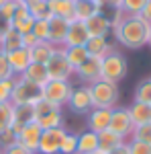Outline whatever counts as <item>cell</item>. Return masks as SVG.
<instances>
[{"instance_id": "obj_1", "label": "cell", "mask_w": 151, "mask_h": 154, "mask_svg": "<svg viewBox=\"0 0 151 154\" xmlns=\"http://www.w3.org/2000/svg\"><path fill=\"white\" fill-rule=\"evenodd\" d=\"M151 25L143 21L139 14H125L123 21L112 29L115 41L127 49H141L147 45Z\"/></svg>"}, {"instance_id": "obj_2", "label": "cell", "mask_w": 151, "mask_h": 154, "mask_svg": "<svg viewBox=\"0 0 151 154\" xmlns=\"http://www.w3.org/2000/svg\"><path fill=\"white\" fill-rule=\"evenodd\" d=\"M129 72V62L127 58L118 51V49H110L102 58V66H100V80H106V82H115L118 84L121 80L127 78Z\"/></svg>"}, {"instance_id": "obj_3", "label": "cell", "mask_w": 151, "mask_h": 154, "mask_svg": "<svg viewBox=\"0 0 151 154\" xmlns=\"http://www.w3.org/2000/svg\"><path fill=\"white\" fill-rule=\"evenodd\" d=\"M90 95H92L94 109H115V107H118L121 91H118V84L115 82L96 80V82L90 84Z\"/></svg>"}, {"instance_id": "obj_4", "label": "cell", "mask_w": 151, "mask_h": 154, "mask_svg": "<svg viewBox=\"0 0 151 154\" xmlns=\"http://www.w3.org/2000/svg\"><path fill=\"white\" fill-rule=\"evenodd\" d=\"M35 121L41 130H53V128H65V109L55 107L39 99L35 105Z\"/></svg>"}, {"instance_id": "obj_5", "label": "cell", "mask_w": 151, "mask_h": 154, "mask_svg": "<svg viewBox=\"0 0 151 154\" xmlns=\"http://www.w3.org/2000/svg\"><path fill=\"white\" fill-rule=\"evenodd\" d=\"M71 91H74V82L71 80H49L45 86H41V99L55 107L65 109Z\"/></svg>"}, {"instance_id": "obj_6", "label": "cell", "mask_w": 151, "mask_h": 154, "mask_svg": "<svg viewBox=\"0 0 151 154\" xmlns=\"http://www.w3.org/2000/svg\"><path fill=\"white\" fill-rule=\"evenodd\" d=\"M45 68H47L49 80H71L74 78V68L70 66V62L65 58V49L63 48H55L51 58L47 60Z\"/></svg>"}, {"instance_id": "obj_7", "label": "cell", "mask_w": 151, "mask_h": 154, "mask_svg": "<svg viewBox=\"0 0 151 154\" xmlns=\"http://www.w3.org/2000/svg\"><path fill=\"white\" fill-rule=\"evenodd\" d=\"M65 109L76 113V115H86L88 111H92L94 107H92V95H90V84H74V91H71Z\"/></svg>"}, {"instance_id": "obj_8", "label": "cell", "mask_w": 151, "mask_h": 154, "mask_svg": "<svg viewBox=\"0 0 151 154\" xmlns=\"http://www.w3.org/2000/svg\"><path fill=\"white\" fill-rule=\"evenodd\" d=\"M39 99H41V88L27 82L21 76L14 78V91H12V99H10L12 105H35Z\"/></svg>"}, {"instance_id": "obj_9", "label": "cell", "mask_w": 151, "mask_h": 154, "mask_svg": "<svg viewBox=\"0 0 151 154\" xmlns=\"http://www.w3.org/2000/svg\"><path fill=\"white\" fill-rule=\"evenodd\" d=\"M108 130L115 131L116 136L123 138L125 142L131 140V136H133V131H135V125H133V121H131V115H129L127 107H115V109H112Z\"/></svg>"}, {"instance_id": "obj_10", "label": "cell", "mask_w": 151, "mask_h": 154, "mask_svg": "<svg viewBox=\"0 0 151 154\" xmlns=\"http://www.w3.org/2000/svg\"><path fill=\"white\" fill-rule=\"evenodd\" d=\"M68 128H53V130H43L37 154H59V144L63 140V134Z\"/></svg>"}, {"instance_id": "obj_11", "label": "cell", "mask_w": 151, "mask_h": 154, "mask_svg": "<svg viewBox=\"0 0 151 154\" xmlns=\"http://www.w3.org/2000/svg\"><path fill=\"white\" fill-rule=\"evenodd\" d=\"M100 66H102V60L88 56L80 68L74 70V78L80 84H92L96 80H100Z\"/></svg>"}, {"instance_id": "obj_12", "label": "cell", "mask_w": 151, "mask_h": 154, "mask_svg": "<svg viewBox=\"0 0 151 154\" xmlns=\"http://www.w3.org/2000/svg\"><path fill=\"white\" fill-rule=\"evenodd\" d=\"M110 115H112V109H92V111H88L86 113V130L94 131V134L108 130Z\"/></svg>"}, {"instance_id": "obj_13", "label": "cell", "mask_w": 151, "mask_h": 154, "mask_svg": "<svg viewBox=\"0 0 151 154\" xmlns=\"http://www.w3.org/2000/svg\"><path fill=\"white\" fill-rule=\"evenodd\" d=\"M41 134H43V130L39 128V123H37V121H31V123H27L23 130L19 131V144L25 146L27 150H31L33 154H37Z\"/></svg>"}, {"instance_id": "obj_14", "label": "cell", "mask_w": 151, "mask_h": 154, "mask_svg": "<svg viewBox=\"0 0 151 154\" xmlns=\"http://www.w3.org/2000/svg\"><path fill=\"white\" fill-rule=\"evenodd\" d=\"M49 23V35H47V41L55 48H63V41H65V33H68V25L70 21L65 19H59V17H51L47 19Z\"/></svg>"}, {"instance_id": "obj_15", "label": "cell", "mask_w": 151, "mask_h": 154, "mask_svg": "<svg viewBox=\"0 0 151 154\" xmlns=\"http://www.w3.org/2000/svg\"><path fill=\"white\" fill-rule=\"evenodd\" d=\"M88 29L82 21H71L68 25V33H65V41L63 48H76V45H86L88 41Z\"/></svg>"}, {"instance_id": "obj_16", "label": "cell", "mask_w": 151, "mask_h": 154, "mask_svg": "<svg viewBox=\"0 0 151 154\" xmlns=\"http://www.w3.org/2000/svg\"><path fill=\"white\" fill-rule=\"evenodd\" d=\"M31 121H35V107L33 105H12V125H10V130L16 131V136H19V131L23 130L27 123H31Z\"/></svg>"}, {"instance_id": "obj_17", "label": "cell", "mask_w": 151, "mask_h": 154, "mask_svg": "<svg viewBox=\"0 0 151 154\" xmlns=\"http://www.w3.org/2000/svg\"><path fill=\"white\" fill-rule=\"evenodd\" d=\"M6 58H8V64H10V68H12L14 78L21 76V74L33 64V62H31V51H29L27 48L14 49V51H10V54H6Z\"/></svg>"}, {"instance_id": "obj_18", "label": "cell", "mask_w": 151, "mask_h": 154, "mask_svg": "<svg viewBox=\"0 0 151 154\" xmlns=\"http://www.w3.org/2000/svg\"><path fill=\"white\" fill-rule=\"evenodd\" d=\"M84 25H86L88 35H90V37H108L110 33H112V27H110L108 19H106L102 12H98V14L90 17L88 21H84Z\"/></svg>"}, {"instance_id": "obj_19", "label": "cell", "mask_w": 151, "mask_h": 154, "mask_svg": "<svg viewBox=\"0 0 151 154\" xmlns=\"http://www.w3.org/2000/svg\"><path fill=\"white\" fill-rule=\"evenodd\" d=\"M21 78H25L27 82H31V84H35L37 88H41V86H45V84L49 82L45 64H31V66L21 74Z\"/></svg>"}, {"instance_id": "obj_20", "label": "cell", "mask_w": 151, "mask_h": 154, "mask_svg": "<svg viewBox=\"0 0 151 154\" xmlns=\"http://www.w3.org/2000/svg\"><path fill=\"white\" fill-rule=\"evenodd\" d=\"M86 51H88V56L90 58H98L102 60L112 49V43L108 41V37H88V41H86Z\"/></svg>"}, {"instance_id": "obj_21", "label": "cell", "mask_w": 151, "mask_h": 154, "mask_svg": "<svg viewBox=\"0 0 151 154\" xmlns=\"http://www.w3.org/2000/svg\"><path fill=\"white\" fill-rule=\"evenodd\" d=\"M100 6H98V0H74V17L76 21H88L90 17L98 14Z\"/></svg>"}, {"instance_id": "obj_22", "label": "cell", "mask_w": 151, "mask_h": 154, "mask_svg": "<svg viewBox=\"0 0 151 154\" xmlns=\"http://www.w3.org/2000/svg\"><path fill=\"white\" fill-rule=\"evenodd\" d=\"M47 6L51 17H59L65 21H76L74 17V0H47Z\"/></svg>"}, {"instance_id": "obj_23", "label": "cell", "mask_w": 151, "mask_h": 154, "mask_svg": "<svg viewBox=\"0 0 151 154\" xmlns=\"http://www.w3.org/2000/svg\"><path fill=\"white\" fill-rule=\"evenodd\" d=\"M127 109H129V115H131V121H133L135 128L151 121V105H147V103H137V101H133Z\"/></svg>"}, {"instance_id": "obj_24", "label": "cell", "mask_w": 151, "mask_h": 154, "mask_svg": "<svg viewBox=\"0 0 151 154\" xmlns=\"http://www.w3.org/2000/svg\"><path fill=\"white\" fill-rule=\"evenodd\" d=\"M98 150V134L84 130L78 134V154H92Z\"/></svg>"}, {"instance_id": "obj_25", "label": "cell", "mask_w": 151, "mask_h": 154, "mask_svg": "<svg viewBox=\"0 0 151 154\" xmlns=\"http://www.w3.org/2000/svg\"><path fill=\"white\" fill-rule=\"evenodd\" d=\"M29 51H31V62L33 64H47V60L55 51V45H51L49 41H37V45H33Z\"/></svg>"}, {"instance_id": "obj_26", "label": "cell", "mask_w": 151, "mask_h": 154, "mask_svg": "<svg viewBox=\"0 0 151 154\" xmlns=\"http://www.w3.org/2000/svg\"><path fill=\"white\" fill-rule=\"evenodd\" d=\"M23 48V35L16 31V29H8L4 35H2V39H0V49L4 51V54H10V51H14V49Z\"/></svg>"}, {"instance_id": "obj_27", "label": "cell", "mask_w": 151, "mask_h": 154, "mask_svg": "<svg viewBox=\"0 0 151 154\" xmlns=\"http://www.w3.org/2000/svg\"><path fill=\"white\" fill-rule=\"evenodd\" d=\"M121 144H125L123 138H118L115 131L110 130H104L98 134V150H102V152H110V150H115L116 146H121Z\"/></svg>"}, {"instance_id": "obj_28", "label": "cell", "mask_w": 151, "mask_h": 154, "mask_svg": "<svg viewBox=\"0 0 151 154\" xmlns=\"http://www.w3.org/2000/svg\"><path fill=\"white\" fill-rule=\"evenodd\" d=\"M27 8H29V14H31L35 21L51 19V12H49V6H47V0H31V2H27Z\"/></svg>"}, {"instance_id": "obj_29", "label": "cell", "mask_w": 151, "mask_h": 154, "mask_svg": "<svg viewBox=\"0 0 151 154\" xmlns=\"http://www.w3.org/2000/svg\"><path fill=\"white\" fill-rule=\"evenodd\" d=\"M65 49V58H68V62H70V66L76 70V68H80L82 64L86 62V58H88V51H86V48L84 45H76V48H63Z\"/></svg>"}, {"instance_id": "obj_30", "label": "cell", "mask_w": 151, "mask_h": 154, "mask_svg": "<svg viewBox=\"0 0 151 154\" xmlns=\"http://www.w3.org/2000/svg\"><path fill=\"white\" fill-rule=\"evenodd\" d=\"M133 101L151 105V78H143L141 82H137L135 93H133Z\"/></svg>"}, {"instance_id": "obj_31", "label": "cell", "mask_w": 151, "mask_h": 154, "mask_svg": "<svg viewBox=\"0 0 151 154\" xmlns=\"http://www.w3.org/2000/svg\"><path fill=\"white\" fill-rule=\"evenodd\" d=\"M59 154H78V134L65 130L63 140L59 144Z\"/></svg>"}, {"instance_id": "obj_32", "label": "cell", "mask_w": 151, "mask_h": 154, "mask_svg": "<svg viewBox=\"0 0 151 154\" xmlns=\"http://www.w3.org/2000/svg\"><path fill=\"white\" fill-rule=\"evenodd\" d=\"M12 125V103H0V134Z\"/></svg>"}, {"instance_id": "obj_33", "label": "cell", "mask_w": 151, "mask_h": 154, "mask_svg": "<svg viewBox=\"0 0 151 154\" xmlns=\"http://www.w3.org/2000/svg\"><path fill=\"white\" fill-rule=\"evenodd\" d=\"M147 0H121V11L125 14H139Z\"/></svg>"}, {"instance_id": "obj_34", "label": "cell", "mask_w": 151, "mask_h": 154, "mask_svg": "<svg viewBox=\"0 0 151 154\" xmlns=\"http://www.w3.org/2000/svg\"><path fill=\"white\" fill-rule=\"evenodd\" d=\"M131 140H139V142H145V144H151V121L149 123H143V125H137Z\"/></svg>"}, {"instance_id": "obj_35", "label": "cell", "mask_w": 151, "mask_h": 154, "mask_svg": "<svg viewBox=\"0 0 151 154\" xmlns=\"http://www.w3.org/2000/svg\"><path fill=\"white\" fill-rule=\"evenodd\" d=\"M31 33H33L39 41H47V35H49V23H47V19H43V21H35Z\"/></svg>"}, {"instance_id": "obj_36", "label": "cell", "mask_w": 151, "mask_h": 154, "mask_svg": "<svg viewBox=\"0 0 151 154\" xmlns=\"http://www.w3.org/2000/svg\"><path fill=\"white\" fill-rule=\"evenodd\" d=\"M12 91H14V78H10V80H0V103H10Z\"/></svg>"}, {"instance_id": "obj_37", "label": "cell", "mask_w": 151, "mask_h": 154, "mask_svg": "<svg viewBox=\"0 0 151 154\" xmlns=\"http://www.w3.org/2000/svg\"><path fill=\"white\" fill-rule=\"evenodd\" d=\"M14 78V74H12V68L10 64H8V58H6V54L0 49V80H10Z\"/></svg>"}, {"instance_id": "obj_38", "label": "cell", "mask_w": 151, "mask_h": 154, "mask_svg": "<svg viewBox=\"0 0 151 154\" xmlns=\"http://www.w3.org/2000/svg\"><path fill=\"white\" fill-rule=\"evenodd\" d=\"M129 152L131 154H151V144L139 142V140H129Z\"/></svg>"}, {"instance_id": "obj_39", "label": "cell", "mask_w": 151, "mask_h": 154, "mask_svg": "<svg viewBox=\"0 0 151 154\" xmlns=\"http://www.w3.org/2000/svg\"><path fill=\"white\" fill-rule=\"evenodd\" d=\"M16 142H19V136H16V131H12L10 128L0 134V148H8V146H12V144H16Z\"/></svg>"}, {"instance_id": "obj_40", "label": "cell", "mask_w": 151, "mask_h": 154, "mask_svg": "<svg viewBox=\"0 0 151 154\" xmlns=\"http://www.w3.org/2000/svg\"><path fill=\"white\" fill-rule=\"evenodd\" d=\"M2 154H33V152L16 142V144H12V146H8V148H2Z\"/></svg>"}, {"instance_id": "obj_41", "label": "cell", "mask_w": 151, "mask_h": 154, "mask_svg": "<svg viewBox=\"0 0 151 154\" xmlns=\"http://www.w3.org/2000/svg\"><path fill=\"white\" fill-rule=\"evenodd\" d=\"M37 41H39V39H37L33 33H25V35H23V48L31 49L33 45H37Z\"/></svg>"}, {"instance_id": "obj_42", "label": "cell", "mask_w": 151, "mask_h": 154, "mask_svg": "<svg viewBox=\"0 0 151 154\" xmlns=\"http://www.w3.org/2000/svg\"><path fill=\"white\" fill-rule=\"evenodd\" d=\"M139 17L143 19V21H147V23L151 25V0H147V2H145V6L141 8Z\"/></svg>"}, {"instance_id": "obj_43", "label": "cell", "mask_w": 151, "mask_h": 154, "mask_svg": "<svg viewBox=\"0 0 151 154\" xmlns=\"http://www.w3.org/2000/svg\"><path fill=\"white\" fill-rule=\"evenodd\" d=\"M106 154H131L129 152V144H121V146H116L115 150H110V152H106Z\"/></svg>"}, {"instance_id": "obj_44", "label": "cell", "mask_w": 151, "mask_h": 154, "mask_svg": "<svg viewBox=\"0 0 151 154\" xmlns=\"http://www.w3.org/2000/svg\"><path fill=\"white\" fill-rule=\"evenodd\" d=\"M147 45L151 48V31H149V39H147Z\"/></svg>"}, {"instance_id": "obj_45", "label": "cell", "mask_w": 151, "mask_h": 154, "mask_svg": "<svg viewBox=\"0 0 151 154\" xmlns=\"http://www.w3.org/2000/svg\"><path fill=\"white\" fill-rule=\"evenodd\" d=\"M92 154H104V152H102V150H94Z\"/></svg>"}, {"instance_id": "obj_46", "label": "cell", "mask_w": 151, "mask_h": 154, "mask_svg": "<svg viewBox=\"0 0 151 154\" xmlns=\"http://www.w3.org/2000/svg\"><path fill=\"white\" fill-rule=\"evenodd\" d=\"M4 2H6V0H0V6H2V4H4Z\"/></svg>"}, {"instance_id": "obj_47", "label": "cell", "mask_w": 151, "mask_h": 154, "mask_svg": "<svg viewBox=\"0 0 151 154\" xmlns=\"http://www.w3.org/2000/svg\"><path fill=\"white\" fill-rule=\"evenodd\" d=\"M25 2H31V0H25Z\"/></svg>"}]
</instances>
